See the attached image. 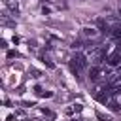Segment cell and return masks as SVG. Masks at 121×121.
I'll return each instance as SVG.
<instances>
[{"label": "cell", "mask_w": 121, "mask_h": 121, "mask_svg": "<svg viewBox=\"0 0 121 121\" xmlns=\"http://www.w3.org/2000/svg\"><path fill=\"white\" fill-rule=\"evenodd\" d=\"M40 96H45V98H49V96H53V93H51V91H43V93H40Z\"/></svg>", "instance_id": "8"}, {"label": "cell", "mask_w": 121, "mask_h": 121, "mask_svg": "<svg viewBox=\"0 0 121 121\" xmlns=\"http://www.w3.org/2000/svg\"><path fill=\"white\" fill-rule=\"evenodd\" d=\"M115 51H119V53H121V43H119V45H117V49H115Z\"/></svg>", "instance_id": "10"}, {"label": "cell", "mask_w": 121, "mask_h": 121, "mask_svg": "<svg viewBox=\"0 0 121 121\" xmlns=\"http://www.w3.org/2000/svg\"><path fill=\"white\" fill-rule=\"evenodd\" d=\"M42 62H43V64H45L47 68H55V64H53V62H51L49 59H42Z\"/></svg>", "instance_id": "6"}, {"label": "cell", "mask_w": 121, "mask_h": 121, "mask_svg": "<svg viewBox=\"0 0 121 121\" xmlns=\"http://www.w3.org/2000/svg\"><path fill=\"white\" fill-rule=\"evenodd\" d=\"M70 62H74V64H76L79 70H83V68L87 66V57H85L83 53H76V55L70 59Z\"/></svg>", "instance_id": "1"}, {"label": "cell", "mask_w": 121, "mask_h": 121, "mask_svg": "<svg viewBox=\"0 0 121 121\" xmlns=\"http://www.w3.org/2000/svg\"><path fill=\"white\" fill-rule=\"evenodd\" d=\"M106 60H108V64H110V66H117V64L121 62V53H119V51H113L112 55H108V59H106Z\"/></svg>", "instance_id": "2"}, {"label": "cell", "mask_w": 121, "mask_h": 121, "mask_svg": "<svg viewBox=\"0 0 121 121\" xmlns=\"http://www.w3.org/2000/svg\"><path fill=\"white\" fill-rule=\"evenodd\" d=\"M83 34H85V36H95L96 32H95V30H91V28H85V32H83Z\"/></svg>", "instance_id": "7"}, {"label": "cell", "mask_w": 121, "mask_h": 121, "mask_svg": "<svg viewBox=\"0 0 121 121\" xmlns=\"http://www.w3.org/2000/svg\"><path fill=\"white\" fill-rule=\"evenodd\" d=\"M8 57H9V59H13V57H17V51H8Z\"/></svg>", "instance_id": "9"}, {"label": "cell", "mask_w": 121, "mask_h": 121, "mask_svg": "<svg viewBox=\"0 0 121 121\" xmlns=\"http://www.w3.org/2000/svg\"><path fill=\"white\" fill-rule=\"evenodd\" d=\"M112 36H115V38H121V26H115V28H113V32H112Z\"/></svg>", "instance_id": "5"}, {"label": "cell", "mask_w": 121, "mask_h": 121, "mask_svg": "<svg viewBox=\"0 0 121 121\" xmlns=\"http://www.w3.org/2000/svg\"><path fill=\"white\" fill-rule=\"evenodd\" d=\"M119 15H121V6H119Z\"/></svg>", "instance_id": "11"}, {"label": "cell", "mask_w": 121, "mask_h": 121, "mask_svg": "<svg viewBox=\"0 0 121 121\" xmlns=\"http://www.w3.org/2000/svg\"><path fill=\"white\" fill-rule=\"evenodd\" d=\"M89 78H91L93 81H96V79L100 78V68H98V66H93L91 72H89Z\"/></svg>", "instance_id": "3"}, {"label": "cell", "mask_w": 121, "mask_h": 121, "mask_svg": "<svg viewBox=\"0 0 121 121\" xmlns=\"http://www.w3.org/2000/svg\"><path fill=\"white\" fill-rule=\"evenodd\" d=\"M96 26L100 28V32H108V26H106V21L104 19H96Z\"/></svg>", "instance_id": "4"}]
</instances>
